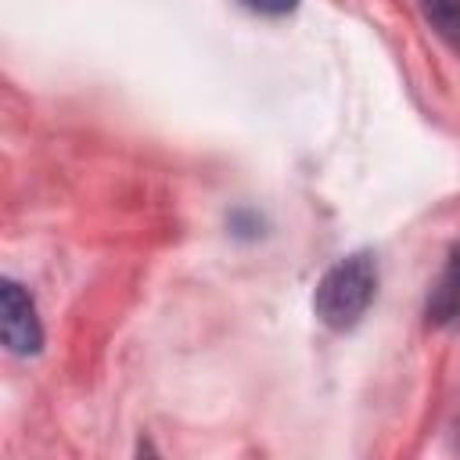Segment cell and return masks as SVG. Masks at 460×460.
I'll return each mask as SVG.
<instances>
[{"label":"cell","instance_id":"1","mask_svg":"<svg viewBox=\"0 0 460 460\" xmlns=\"http://www.w3.org/2000/svg\"><path fill=\"white\" fill-rule=\"evenodd\" d=\"M377 295V259L370 252H352L338 259L313 291V313L331 331H349L363 320Z\"/></svg>","mask_w":460,"mask_h":460},{"label":"cell","instance_id":"2","mask_svg":"<svg viewBox=\"0 0 460 460\" xmlns=\"http://www.w3.org/2000/svg\"><path fill=\"white\" fill-rule=\"evenodd\" d=\"M0 334H4L7 352H14V356H36L40 345H43V327H40V316H36V302L11 277L0 284Z\"/></svg>","mask_w":460,"mask_h":460},{"label":"cell","instance_id":"3","mask_svg":"<svg viewBox=\"0 0 460 460\" xmlns=\"http://www.w3.org/2000/svg\"><path fill=\"white\" fill-rule=\"evenodd\" d=\"M424 316H428V323H438V327L460 320V244L449 252V259H446L438 280L431 284Z\"/></svg>","mask_w":460,"mask_h":460},{"label":"cell","instance_id":"4","mask_svg":"<svg viewBox=\"0 0 460 460\" xmlns=\"http://www.w3.org/2000/svg\"><path fill=\"white\" fill-rule=\"evenodd\" d=\"M428 25L460 54V0H417Z\"/></svg>","mask_w":460,"mask_h":460},{"label":"cell","instance_id":"5","mask_svg":"<svg viewBox=\"0 0 460 460\" xmlns=\"http://www.w3.org/2000/svg\"><path fill=\"white\" fill-rule=\"evenodd\" d=\"M248 11L255 14H270V18H280V14H291L298 7V0H241Z\"/></svg>","mask_w":460,"mask_h":460}]
</instances>
